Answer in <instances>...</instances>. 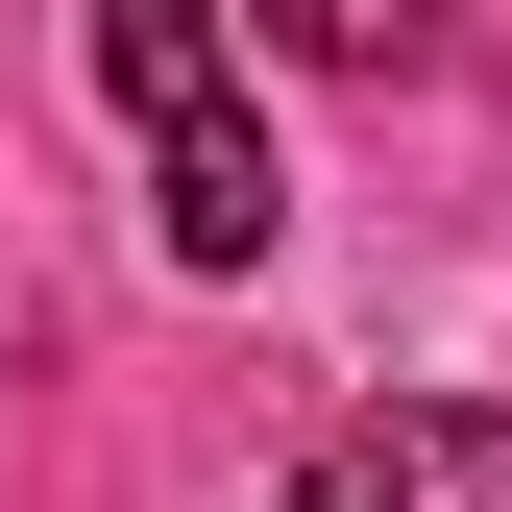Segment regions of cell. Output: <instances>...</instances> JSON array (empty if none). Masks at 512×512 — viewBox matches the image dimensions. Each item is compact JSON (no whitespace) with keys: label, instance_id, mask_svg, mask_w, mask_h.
<instances>
[{"label":"cell","instance_id":"2","mask_svg":"<svg viewBox=\"0 0 512 512\" xmlns=\"http://www.w3.org/2000/svg\"><path fill=\"white\" fill-rule=\"evenodd\" d=\"M293 512H512V415L488 391H391L293 464Z\"/></svg>","mask_w":512,"mask_h":512},{"label":"cell","instance_id":"3","mask_svg":"<svg viewBox=\"0 0 512 512\" xmlns=\"http://www.w3.org/2000/svg\"><path fill=\"white\" fill-rule=\"evenodd\" d=\"M244 25H269V49H317V74H366V98H391V74H439V49H464V0H244Z\"/></svg>","mask_w":512,"mask_h":512},{"label":"cell","instance_id":"1","mask_svg":"<svg viewBox=\"0 0 512 512\" xmlns=\"http://www.w3.org/2000/svg\"><path fill=\"white\" fill-rule=\"evenodd\" d=\"M98 74H122V122H147V244L171 269H269L293 171H269V122H244L220 0H98Z\"/></svg>","mask_w":512,"mask_h":512}]
</instances>
